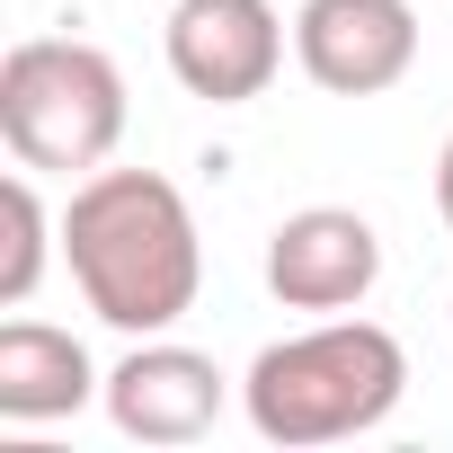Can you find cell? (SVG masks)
<instances>
[{
    "mask_svg": "<svg viewBox=\"0 0 453 453\" xmlns=\"http://www.w3.org/2000/svg\"><path fill=\"white\" fill-rule=\"evenodd\" d=\"M63 258H72L81 303L125 338L178 329L204 285L196 213L160 169H89L63 204Z\"/></svg>",
    "mask_w": 453,
    "mask_h": 453,
    "instance_id": "obj_1",
    "label": "cell"
},
{
    "mask_svg": "<svg viewBox=\"0 0 453 453\" xmlns=\"http://www.w3.org/2000/svg\"><path fill=\"white\" fill-rule=\"evenodd\" d=\"M409 391V356L382 320H347L329 311L320 329L303 338H276L250 382H241V409L267 444H347V435H373Z\"/></svg>",
    "mask_w": 453,
    "mask_h": 453,
    "instance_id": "obj_2",
    "label": "cell"
},
{
    "mask_svg": "<svg viewBox=\"0 0 453 453\" xmlns=\"http://www.w3.org/2000/svg\"><path fill=\"white\" fill-rule=\"evenodd\" d=\"M125 72L81 36H19L0 54V142L19 169L89 178L125 142Z\"/></svg>",
    "mask_w": 453,
    "mask_h": 453,
    "instance_id": "obj_3",
    "label": "cell"
},
{
    "mask_svg": "<svg viewBox=\"0 0 453 453\" xmlns=\"http://www.w3.org/2000/svg\"><path fill=\"white\" fill-rule=\"evenodd\" d=\"M160 54L187 98L250 107L285 72V19H276V0H178L160 27Z\"/></svg>",
    "mask_w": 453,
    "mask_h": 453,
    "instance_id": "obj_4",
    "label": "cell"
},
{
    "mask_svg": "<svg viewBox=\"0 0 453 453\" xmlns=\"http://www.w3.org/2000/svg\"><path fill=\"white\" fill-rule=\"evenodd\" d=\"M294 63L329 98H382L418 63V10L409 0H303L294 10Z\"/></svg>",
    "mask_w": 453,
    "mask_h": 453,
    "instance_id": "obj_5",
    "label": "cell"
},
{
    "mask_svg": "<svg viewBox=\"0 0 453 453\" xmlns=\"http://www.w3.org/2000/svg\"><path fill=\"white\" fill-rule=\"evenodd\" d=\"M382 285V232L347 204H303L267 232V294L285 311H356Z\"/></svg>",
    "mask_w": 453,
    "mask_h": 453,
    "instance_id": "obj_6",
    "label": "cell"
},
{
    "mask_svg": "<svg viewBox=\"0 0 453 453\" xmlns=\"http://www.w3.org/2000/svg\"><path fill=\"white\" fill-rule=\"evenodd\" d=\"M222 400H232L222 365L196 356V347H178L169 329L160 338H134V356L107 373V418L134 444H196L222 418Z\"/></svg>",
    "mask_w": 453,
    "mask_h": 453,
    "instance_id": "obj_7",
    "label": "cell"
},
{
    "mask_svg": "<svg viewBox=\"0 0 453 453\" xmlns=\"http://www.w3.org/2000/svg\"><path fill=\"white\" fill-rule=\"evenodd\" d=\"M89 400H107V382L72 329H45V320L0 329V418L10 426H54V418H81Z\"/></svg>",
    "mask_w": 453,
    "mask_h": 453,
    "instance_id": "obj_8",
    "label": "cell"
},
{
    "mask_svg": "<svg viewBox=\"0 0 453 453\" xmlns=\"http://www.w3.org/2000/svg\"><path fill=\"white\" fill-rule=\"evenodd\" d=\"M0 232H10V250H0V311H19V303L45 285V258H54V241H63V222H54L45 196H36V169L0 178Z\"/></svg>",
    "mask_w": 453,
    "mask_h": 453,
    "instance_id": "obj_9",
    "label": "cell"
},
{
    "mask_svg": "<svg viewBox=\"0 0 453 453\" xmlns=\"http://www.w3.org/2000/svg\"><path fill=\"white\" fill-rule=\"evenodd\" d=\"M435 213H444V232H453V142H444V160H435Z\"/></svg>",
    "mask_w": 453,
    "mask_h": 453,
    "instance_id": "obj_10",
    "label": "cell"
}]
</instances>
